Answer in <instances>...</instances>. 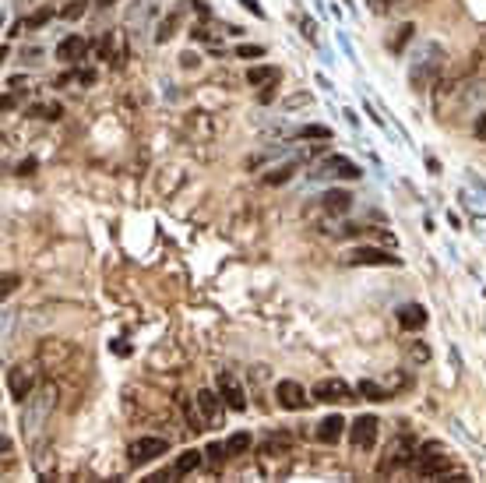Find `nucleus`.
I'll return each instance as SVG.
<instances>
[{
	"label": "nucleus",
	"mask_w": 486,
	"mask_h": 483,
	"mask_svg": "<svg viewBox=\"0 0 486 483\" xmlns=\"http://www.w3.org/2000/svg\"><path fill=\"white\" fill-rule=\"evenodd\" d=\"M56 406V381H46L43 384V391L36 395V406H28L25 409V434L28 438H36L39 431H43V424H46V416H50V409Z\"/></svg>",
	"instance_id": "obj_4"
},
{
	"label": "nucleus",
	"mask_w": 486,
	"mask_h": 483,
	"mask_svg": "<svg viewBox=\"0 0 486 483\" xmlns=\"http://www.w3.org/2000/svg\"><path fill=\"white\" fill-rule=\"evenodd\" d=\"M25 60H28V64H39V60H43V50L36 46V50H25Z\"/></svg>",
	"instance_id": "obj_44"
},
{
	"label": "nucleus",
	"mask_w": 486,
	"mask_h": 483,
	"mask_svg": "<svg viewBox=\"0 0 486 483\" xmlns=\"http://www.w3.org/2000/svg\"><path fill=\"white\" fill-rule=\"evenodd\" d=\"M219 127H222V124H219L211 113H191L187 124H184V131H187L191 141H215V138H219Z\"/></svg>",
	"instance_id": "obj_10"
},
{
	"label": "nucleus",
	"mask_w": 486,
	"mask_h": 483,
	"mask_svg": "<svg viewBox=\"0 0 486 483\" xmlns=\"http://www.w3.org/2000/svg\"><path fill=\"white\" fill-rule=\"evenodd\" d=\"M314 103V96L310 92H293V96H286L282 99V110L286 113H293V110H303V106H310Z\"/></svg>",
	"instance_id": "obj_30"
},
{
	"label": "nucleus",
	"mask_w": 486,
	"mask_h": 483,
	"mask_svg": "<svg viewBox=\"0 0 486 483\" xmlns=\"http://www.w3.org/2000/svg\"><path fill=\"white\" fill-rule=\"evenodd\" d=\"M113 353H120V356H127V353H131V346H127V342H113Z\"/></svg>",
	"instance_id": "obj_47"
},
{
	"label": "nucleus",
	"mask_w": 486,
	"mask_h": 483,
	"mask_svg": "<svg viewBox=\"0 0 486 483\" xmlns=\"http://www.w3.org/2000/svg\"><path fill=\"white\" fill-rule=\"evenodd\" d=\"M191 4H180L169 18H162V25H159V32H156V43H169L173 39V32H176V28H180V14H184Z\"/></svg>",
	"instance_id": "obj_22"
},
{
	"label": "nucleus",
	"mask_w": 486,
	"mask_h": 483,
	"mask_svg": "<svg viewBox=\"0 0 486 483\" xmlns=\"http://www.w3.org/2000/svg\"><path fill=\"white\" fill-rule=\"evenodd\" d=\"M36 364H39V360H36ZM36 364H14V367H8V391H11L14 402H25L36 391V381H39V367Z\"/></svg>",
	"instance_id": "obj_6"
},
{
	"label": "nucleus",
	"mask_w": 486,
	"mask_h": 483,
	"mask_svg": "<svg viewBox=\"0 0 486 483\" xmlns=\"http://www.w3.org/2000/svg\"><path fill=\"white\" fill-rule=\"evenodd\" d=\"M85 8H88V0H71V4H67L64 11H60V14H64L67 21H74V18H81V14H85Z\"/></svg>",
	"instance_id": "obj_34"
},
{
	"label": "nucleus",
	"mask_w": 486,
	"mask_h": 483,
	"mask_svg": "<svg viewBox=\"0 0 486 483\" xmlns=\"http://www.w3.org/2000/svg\"><path fill=\"white\" fill-rule=\"evenodd\" d=\"M377 424L381 420L377 416H356L352 420V427H349V441H352V448L356 451H370L374 448V441H377Z\"/></svg>",
	"instance_id": "obj_9"
},
{
	"label": "nucleus",
	"mask_w": 486,
	"mask_h": 483,
	"mask_svg": "<svg viewBox=\"0 0 486 483\" xmlns=\"http://www.w3.org/2000/svg\"><path fill=\"white\" fill-rule=\"evenodd\" d=\"M441 68H444V50L437 43H427L409 60V85L416 92H427V88L441 81Z\"/></svg>",
	"instance_id": "obj_1"
},
{
	"label": "nucleus",
	"mask_w": 486,
	"mask_h": 483,
	"mask_svg": "<svg viewBox=\"0 0 486 483\" xmlns=\"http://www.w3.org/2000/svg\"><path fill=\"white\" fill-rule=\"evenodd\" d=\"M219 395H222L226 406L236 409V413H240V409H247V395H243V384H240L233 374H222V378H219Z\"/></svg>",
	"instance_id": "obj_16"
},
{
	"label": "nucleus",
	"mask_w": 486,
	"mask_h": 483,
	"mask_svg": "<svg viewBox=\"0 0 486 483\" xmlns=\"http://www.w3.org/2000/svg\"><path fill=\"white\" fill-rule=\"evenodd\" d=\"M28 116H39V120H60V116H64V106H60V103H36L32 110H28Z\"/></svg>",
	"instance_id": "obj_28"
},
{
	"label": "nucleus",
	"mask_w": 486,
	"mask_h": 483,
	"mask_svg": "<svg viewBox=\"0 0 486 483\" xmlns=\"http://www.w3.org/2000/svg\"><path fill=\"white\" fill-rule=\"evenodd\" d=\"M240 4H243V8H247V11L254 14V18H264V8L257 4V0H240Z\"/></svg>",
	"instance_id": "obj_42"
},
{
	"label": "nucleus",
	"mask_w": 486,
	"mask_h": 483,
	"mask_svg": "<svg viewBox=\"0 0 486 483\" xmlns=\"http://www.w3.org/2000/svg\"><path fill=\"white\" fill-rule=\"evenodd\" d=\"M0 451H4V459H8V451H11V438H8V434L0 438Z\"/></svg>",
	"instance_id": "obj_48"
},
{
	"label": "nucleus",
	"mask_w": 486,
	"mask_h": 483,
	"mask_svg": "<svg viewBox=\"0 0 486 483\" xmlns=\"http://www.w3.org/2000/svg\"><path fill=\"white\" fill-rule=\"evenodd\" d=\"M412 32H416V25H409V21H405V25L399 28V32H394V36L388 39V50H391V53H402V46L412 39Z\"/></svg>",
	"instance_id": "obj_29"
},
{
	"label": "nucleus",
	"mask_w": 486,
	"mask_h": 483,
	"mask_svg": "<svg viewBox=\"0 0 486 483\" xmlns=\"http://www.w3.org/2000/svg\"><path fill=\"white\" fill-rule=\"evenodd\" d=\"M299 32H303V39L317 43V21L314 18H299Z\"/></svg>",
	"instance_id": "obj_37"
},
{
	"label": "nucleus",
	"mask_w": 486,
	"mask_h": 483,
	"mask_svg": "<svg viewBox=\"0 0 486 483\" xmlns=\"http://www.w3.org/2000/svg\"><path fill=\"white\" fill-rule=\"evenodd\" d=\"M261 451L264 455H286V451H293V438L289 434H268Z\"/></svg>",
	"instance_id": "obj_23"
},
{
	"label": "nucleus",
	"mask_w": 486,
	"mask_h": 483,
	"mask_svg": "<svg viewBox=\"0 0 486 483\" xmlns=\"http://www.w3.org/2000/svg\"><path fill=\"white\" fill-rule=\"evenodd\" d=\"M412 469L423 476V480H444V476H454L458 466H454L447 455H444V444L434 441V444H423V451H416L412 459Z\"/></svg>",
	"instance_id": "obj_2"
},
{
	"label": "nucleus",
	"mask_w": 486,
	"mask_h": 483,
	"mask_svg": "<svg viewBox=\"0 0 486 483\" xmlns=\"http://www.w3.org/2000/svg\"><path fill=\"white\" fill-rule=\"evenodd\" d=\"M36 169H39V163H36V159H25V163H21V166H18L14 173H21V176H28V173H36Z\"/></svg>",
	"instance_id": "obj_43"
},
{
	"label": "nucleus",
	"mask_w": 486,
	"mask_h": 483,
	"mask_svg": "<svg viewBox=\"0 0 486 483\" xmlns=\"http://www.w3.org/2000/svg\"><path fill=\"white\" fill-rule=\"evenodd\" d=\"M314 399L317 402H346V399H352V384H346L342 378H324L314 384Z\"/></svg>",
	"instance_id": "obj_12"
},
{
	"label": "nucleus",
	"mask_w": 486,
	"mask_h": 483,
	"mask_svg": "<svg viewBox=\"0 0 486 483\" xmlns=\"http://www.w3.org/2000/svg\"><path fill=\"white\" fill-rule=\"evenodd\" d=\"M187 180V173H176V166H166L162 169V176H159V194L162 198H169L173 194V187H180Z\"/></svg>",
	"instance_id": "obj_25"
},
{
	"label": "nucleus",
	"mask_w": 486,
	"mask_h": 483,
	"mask_svg": "<svg viewBox=\"0 0 486 483\" xmlns=\"http://www.w3.org/2000/svg\"><path fill=\"white\" fill-rule=\"evenodd\" d=\"M412 360H416V364H427V360H430V346L427 342H416L412 346Z\"/></svg>",
	"instance_id": "obj_39"
},
{
	"label": "nucleus",
	"mask_w": 486,
	"mask_h": 483,
	"mask_svg": "<svg viewBox=\"0 0 486 483\" xmlns=\"http://www.w3.org/2000/svg\"><path fill=\"white\" fill-rule=\"evenodd\" d=\"M427 169H430V173H441V163H437L434 156H427Z\"/></svg>",
	"instance_id": "obj_49"
},
{
	"label": "nucleus",
	"mask_w": 486,
	"mask_h": 483,
	"mask_svg": "<svg viewBox=\"0 0 486 483\" xmlns=\"http://www.w3.org/2000/svg\"><path fill=\"white\" fill-rule=\"evenodd\" d=\"M342 434H346V416H339V413L324 416L321 424H317V441L321 444H335Z\"/></svg>",
	"instance_id": "obj_17"
},
{
	"label": "nucleus",
	"mask_w": 486,
	"mask_h": 483,
	"mask_svg": "<svg viewBox=\"0 0 486 483\" xmlns=\"http://www.w3.org/2000/svg\"><path fill=\"white\" fill-rule=\"evenodd\" d=\"M279 78H282V71H279L275 64H254V68L247 71V85H254L257 92H268V88H275Z\"/></svg>",
	"instance_id": "obj_15"
},
{
	"label": "nucleus",
	"mask_w": 486,
	"mask_h": 483,
	"mask_svg": "<svg viewBox=\"0 0 486 483\" xmlns=\"http://www.w3.org/2000/svg\"><path fill=\"white\" fill-rule=\"evenodd\" d=\"M296 138H321V141H328L331 138V127L328 124H307V127L296 131Z\"/></svg>",
	"instance_id": "obj_31"
},
{
	"label": "nucleus",
	"mask_w": 486,
	"mask_h": 483,
	"mask_svg": "<svg viewBox=\"0 0 486 483\" xmlns=\"http://www.w3.org/2000/svg\"><path fill=\"white\" fill-rule=\"evenodd\" d=\"M427 307L423 304H402L399 307V325L405 328V331H419V328H427Z\"/></svg>",
	"instance_id": "obj_18"
},
{
	"label": "nucleus",
	"mask_w": 486,
	"mask_h": 483,
	"mask_svg": "<svg viewBox=\"0 0 486 483\" xmlns=\"http://www.w3.org/2000/svg\"><path fill=\"white\" fill-rule=\"evenodd\" d=\"M356 391H359L363 399H370V402H388V399H391V391H388L384 384H377V381H359Z\"/></svg>",
	"instance_id": "obj_26"
},
{
	"label": "nucleus",
	"mask_w": 486,
	"mask_h": 483,
	"mask_svg": "<svg viewBox=\"0 0 486 483\" xmlns=\"http://www.w3.org/2000/svg\"><path fill=\"white\" fill-rule=\"evenodd\" d=\"M412 4H416V0H367L370 14H377V18H394V14L409 11Z\"/></svg>",
	"instance_id": "obj_20"
},
{
	"label": "nucleus",
	"mask_w": 486,
	"mask_h": 483,
	"mask_svg": "<svg viewBox=\"0 0 486 483\" xmlns=\"http://www.w3.org/2000/svg\"><path fill=\"white\" fill-rule=\"evenodd\" d=\"M352 205H356V194H349V191H342V187H331V191L321 198L324 216H335V219H342Z\"/></svg>",
	"instance_id": "obj_13"
},
{
	"label": "nucleus",
	"mask_w": 486,
	"mask_h": 483,
	"mask_svg": "<svg viewBox=\"0 0 486 483\" xmlns=\"http://www.w3.org/2000/svg\"><path fill=\"white\" fill-rule=\"evenodd\" d=\"M363 176V169L352 163V159H346V156H324L314 169H310V180L314 184H324V180H359Z\"/></svg>",
	"instance_id": "obj_5"
},
{
	"label": "nucleus",
	"mask_w": 486,
	"mask_h": 483,
	"mask_svg": "<svg viewBox=\"0 0 486 483\" xmlns=\"http://www.w3.org/2000/svg\"><path fill=\"white\" fill-rule=\"evenodd\" d=\"M233 53H236V56H243V60H257V56H264V50H261V46H254V43H240Z\"/></svg>",
	"instance_id": "obj_32"
},
{
	"label": "nucleus",
	"mask_w": 486,
	"mask_h": 483,
	"mask_svg": "<svg viewBox=\"0 0 486 483\" xmlns=\"http://www.w3.org/2000/svg\"><path fill=\"white\" fill-rule=\"evenodd\" d=\"M251 444H254V438H251L247 431H236V434H229V441H226V451H229V459L243 455V451H251Z\"/></svg>",
	"instance_id": "obj_27"
},
{
	"label": "nucleus",
	"mask_w": 486,
	"mask_h": 483,
	"mask_svg": "<svg viewBox=\"0 0 486 483\" xmlns=\"http://www.w3.org/2000/svg\"><path fill=\"white\" fill-rule=\"evenodd\" d=\"M204 451H208V459H211V466H215V469H219V466H222V459L229 455V451H226V444H208Z\"/></svg>",
	"instance_id": "obj_36"
},
{
	"label": "nucleus",
	"mask_w": 486,
	"mask_h": 483,
	"mask_svg": "<svg viewBox=\"0 0 486 483\" xmlns=\"http://www.w3.org/2000/svg\"><path fill=\"white\" fill-rule=\"evenodd\" d=\"M50 18H53V11H50V8H46V11H36V14H32V18H25V21H21V25H25V28H43V25H46V21H50Z\"/></svg>",
	"instance_id": "obj_35"
},
{
	"label": "nucleus",
	"mask_w": 486,
	"mask_h": 483,
	"mask_svg": "<svg viewBox=\"0 0 486 483\" xmlns=\"http://www.w3.org/2000/svg\"><path fill=\"white\" fill-rule=\"evenodd\" d=\"M472 134H476V141H486V106L476 113V124H472Z\"/></svg>",
	"instance_id": "obj_38"
},
{
	"label": "nucleus",
	"mask_w": 486,
	"mask_h": 483,
	"mask_svg": "<svg viewBox=\"0 0 486 483\" xmlns=\"http://www.w3.org/2000/svg\"><path fill=\"white\" fill-rule=\"evenodd\" d=\"M166 451H169V441H166V438H138V441H131V448H127V459H131V466H145V462H151V459L166 455Z\"/></svg>",
	"instance_id": "obj_8"
},
{
	"label": "nucleus",
	"mask_w": 486,
	"mask_h": 483,
	"mask_svg": "<svg viewBox=\"0 0 486 483\" xmlns=\"http://www.w3.org/2000/svg\"><path fill=\"white\" fill-rule=\"evenodd\" d=\"M296 169H299V163H296V159L279 163L271 173H264V176H261V184H264V187H279V184H286V180H293V173H296Z\"/></svg>",
	"instance_id": "obj_21"
},
{
	"label": "nucleus",
	"mask_w": 486,
	"mask_h": 483,
	"mask_svg": "<svg viewBox=\"0 0 486 483\" xmlns=\"http://www.w3.org/2000/svg\"><path fill=\"white\" fill-rule=\"evenodd\" d=\"M74 81H85V85H92V81H96V71H88V68H78V71H74Z\"/></svg>",
	"instance_id": "obj_41"
},
{
	"label": "nucleus",
	"mask_w": 486,
	"mask_h": 483,
	"mask_svg": "<svg viewBox=\"0 0 486 483\" xmlns=\"http://www.w3.org/2000/svg\"><path fill=\"white\" fill-rule=\"evenodd\" d=\"M184 68H198V53H184V60H180Z\"/></svg>",
	"instance_id": "obj_46"
},
{
	"label": "nucleus",
	"mask_w": 486,
	"mask_h": 483,
	"mask_svg": "<svg viewBox=\"0 0 486 483\" xmlns=\"http://www.w3.org/2000/svg\"><path fill=\"white\" fill-rule=\"evenodd\" d=\"M96 4H99V8H113V4H116V0H96Z\"/></svg>",
	"instance_id": "obj_50"
},
{
	"label": "nucleus",
	"mask_w": 486,
	"mask_h": 483,
	"mask_svg": "<svg viewBox=\"0 0 486 483\" xmlns=\"http://www.w3.org/2000/svg\"><path fill=\"white\" fill-rule=\"evenodd\" d=\"M198 466H201V451H184V455L173 462L169 476H187V473H194Z\"/></svg>",
	"instance_id": "obj_24"
},
{
	"label": "nucleus",
	"mask_w": 486,
	"mask_h": 483,
	"mask_svg": "<svg viewBox=\"0 0 486 483\" xmlns=\"http://www.w3.org/2000/svg\"><path fill=\"white\" fill-rule=\"evenodd\" d=\"M74 356H78V349H74L71 342H64V339H46V342L39 346V353H36L39 367H43L46 374H53V378L64 374V371L71 367Z\"/></svg>",
	"instance_id": "obj_3"
},
{
	"label": "nucleus",
	"mask_w": 486,
	"mask_h": 483,
	"mask_svg": "<svg viewBox=\"0 0 486 483\" xmlns=\"http://www.w3.org/2000/svg\"><path fill=\"white\" fill-rule=\"evenodd\" d=\"M275 395H279V406H282V409H293V413H299V409L310 406V395H307V391H303V384L293 381V378H286V381L275 384Z\"/></svg>",
	"instance_id": "obj_11"
},
{
	"label": "nucleus",
	"mask_w": 486,
	"mask_h": 483,
	"mask_svg": "<svg viewBox=\"0 0 486 483\" xmlns=\"http://www.w3.org/2000/svg\"><path fill=\"white\" fill-rule=\"evenodd\" d=\"M85 53H88V43L81 36H67V39H60V46H56V56L64 60V64H78Z\"/></svg>",
	"instance_id": "obj_19"
},
{
	"label": "nucleus",
	"mask_w": 486,
	"mask_h": 483,
	"mask_svg": "<svg viewBox=\"0 0 486 483\" xmlns=\"http://www.w3.org/2000/svg\"><path fill=\"white\" fill-rule=\"evenodd\" d=\"M18 282H21V279L14 276V271H4V279H0V296L8 300V296H11L14 289H18Z\"/></svg>",
	"instance_id": "obj_33"
},
{
	"label": "nucleus",
	"mask_w": 486,
	"mask_h": 483,
	"mask_svg": "<svg viewBox=\"0 0 486 483\" xmlns=\"http://www.w3.org/2000/svg\"><path fill=\"white\" fill-rule=\"evenodd\" d=\"M194 406H198V413H201V420H204L208 427H222L226 399L219 395L215 388H201V391H198V399H194Z\"/></svg>",
	"instance_id": "obj_7"
},
{
	"label": "nucleus",
	"mask_w": 486,
	"mask_h": 483,
	"mask_svg": "<svg viewBox=\"0 0 486 483\" xmlns=\"http://www.w3.org/2000/svg\"><path fill=\"white\" fill-rule=\"evenodd\" d=\"M472 226H476V233H479V236H486V216H476V219H472Z\"/></svg>",
	"instance_id": "obj_45"
},
{
	"label": "nucleus",
	"mask_w": 486,
	"mask_h": 483,
	"mask_svg": "<svg viewBox=\"0 0 486 483\" xmlns=\"http://www.w3.org/2000/svg\"><path fill=\"white\" fill-rule=\"evenodd\" d=\"M349 265H402V258L381 247H356L349 251Z\"/></svg>",
	"instance_id": "obj_14"
},
{
	"label": "nucleus",
	"mask_w": 486,
	"mask_h": 483,
	"mask_svg": "<svg viewBox=\"0 0 486 483\" xmlns=\"http://www.w3.org/2000/svg\"><path fill=\"white\" fill-rule=\"evenodd\" d=\"M8 85H11V92H14V96H18V92H28V85H32V81H28V78H25V74H18V78H11V81H8Z\"/></svg>",
	"instance_id": "obj_40"
}]
</instances>
